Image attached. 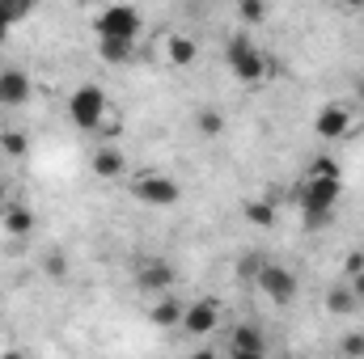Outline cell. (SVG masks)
Segmentation results:
<instances>
[{
    "label": "cell",
    "mask_w": 364,
    "mask_h": 359,
    "mask_svg": "<svg viewBox=\"0 0 364 359\" xmlns=\"http://www.w3.org/2000/svg\"><path fill=\"white\" fill-rule=\"evenodd\" d=\"M93 34H97V47H132L136 51V43L144 34V13L136 4H106L93 17Z\"/></svg>",
    "instance_id": "cell-1"
},
{
    "label": "cell",
    "mask_w": 364,
    "mask_h": 359,
    "mask_svg": "<svg viewBox=\"0 0 364 359\" xmlns=\"http://www.w3.org/2000/svg\"><path fill=\"white\" fill-rule=\"evenodd\" d=\"M339 199H343V182H331V178H305L301 182L296 207H301V216H305V228H322V224L335 216Z\"/></svg>",
    "instance_id": "cell-2"
},
{
    "label": "cell",
    "mask_w": 364,
    "mask_h": 359,
    "mask_svg": "<svg viewBox=\"0 0 364 359\" xmlns=\"http://www.w3.org/2000/svg\"><path fill=\"white\" fill-rule=\"evenodd\" d=\"M225 64H229L233 81H242V85L263 81V77H267V68H272V60L263 55V47H259L246 30L229 34V43H225Z\"/></svg>",
    "instance_id": "cell-3"
},
{
    "label": "cell",
    "mask_w": 364,
    "mask_h": 359,
    "mask_svg": "<svg viewBox=\"0 0 364 359\" xmlns=\"http://www.w3.org/2000/svg\"><path fill=\"white\" fill-rule=\"evenodd\" d=\"M132 194H136L144 207L170 211V207L182 203V182L170 178V174H161V170H149V174H140V178L132 182Z\"/></svg>",
    "instance_id": "cell-4"
},
{
    "label": "cell",
    "mask_w": 364,
    "mask_h": 359,
    "mask_svg": "<svg viewBox=\"0 0 364 359\" xmlns=\"http://www.w3.org/2000/svg\"><path fill=\"white\" fill-rule=\"evenodd\" d=\"M255 283H259V292L279 304V309H288V304H296V296H301V279H296V270L284 267V263H263L259 275H255Z\"/></svg>",
    "instance_id": "cell-5"
},
{
    "label": "cell",
    "mask_w": 364,
    "mask_h": 359,
    "mask_svg": "<svg viewBox=\"0 0 364 359\" xmlns=\"http://www.w3.org/2000/svg\"><path fill=\"white\" fill-rule=\"evenodd\" d=\"M68 118L81 131H97L106 123V89L102 85H77L68 93Z\"/></svg>",
    "instance_id": "cell-6"
},
{
    "label": "cell",
    "mask_w": 364,
    "mask_h": 359,
    "mask_svg": "<svg viewBox=\"0 0 364 359\" xmlns=\"http://www.w3.org/2000/svg\"><path fill=\"white\" fill-rule=\"evenodd\" d=\"M352 127H356V110L348 106V101H326L318 114H314V136L318 140H348L352 136Z\"/></svg>",
    "instance_id": "cell-7"
},
{
    "label": "cell",
    "mask_w": 364,
    "mask_h": 359,
    "mask_svg": "<svg viewBox=\"0 0 364 359\" xmlns=\"http://www.w3.org/2000/svg\"><path fill=\"white\" fill-rule=\"evenodd\" d=\"M216 326H220V304L212 300V296H195V300H186V309H182V334L186 338H208V334H216Z\"/></svg>",
    "instance_id": "cell-8"
},
{
    "label": "cell",
    "mask_w": 364,
    "mask_h": 359,
    "mask_svg": "<svg viewBox=\"0 0 364 359\" xmlns=\"http://www.w3.org/2000/svg\"><path fill=\"white\" fill-rule=\"evenodd\" d=\"M174 263L170 258H161V254H149V258H140L136 263V287L144 292V296H166L170 287H174Z\"/></svg>",
    "instance_id": "cell-9"
},
{
    "label": "cell",
    "mask_w": 364,
    "mask_h": 359,
    "mask_svg": "<svg viewBox=\"0 0 364 359\" xmlns=\"http://www.w3.org/2000/svg\"><path fill=\"white\" fill-rule=\"evenodd\" d=\"M34 97V81L26 68H0V106H26Z\"/></svg>",
    "instance_id": "cell-10"
},
{
    "label": "cell",
    "mask_w": 364,
    "mask_h": 359,
    "mask_svg": "<svg viewBox=\"0 0 364 359\" xmlns=\"http://www.w3.org/2000/svg\"><path fill=\"white\" fill-rule=\"evenodd\" d=\"M0 220H4V233H9V237H17V241L34 237V228H38V216H34L26 203H17V199L0 211Z\"/></svg>",
    "instance_id": "cell-11"
},
{
    "label": "cell",
    "mask_w": 364,
    "mask_h": 359,
    "mask_svg": "<svg viewBox=\"0 0 364 359\" xmlns=\"http://www.w3.org/2000/svg\"><path fill=\"white\" fill-rule=\"evenodd\" d=\"M93 174L102 182H114L127 174V153L119 148V144H102L97 153H93Z\"/></svg>",
    "instance_id": "cell-12"
},
{
    "label": "cell",
    "mask_w": 364,
    "mask_h": 359,
    "mask_svg": "<svg viewBox=\"0 0 364 359\" xmlns=\"http://www.w3.org/2000/svg\"><path fill=\"white\" fill-rule=\"evenodd\" d=\"M182 300H174V296H157L153 304H149V321L157 326V330H178L182 326Z\"/></svg>",
    "instance_id": "cell-13"
},
{
    "label": "cell",
    "mask_w": 364,
    "mask_h": 359,
    "mask_svg": "<svg viewBox=\"0 0 364 359\" xmlns=\"http://www.w3.org/2000/svg\"><path fill=\"white\" fill-rule=\"evenodd\" d=\"M166 60H170V68H195L199 43H195L191 34H170V38H166Z\"/></svg>",
    "instance_id": "cell-14"
},
{
    "label": "cell",
    "mask_w": 364,
    "mask_h": 359,
    "mask_svg": "<svg viewBox=\"0 0 364 359\" xmlns=\"http://www.w3.org/2000/svg\"><path fill=\"white\" fill-rule=\"evenodd\" d=\"M229 351H267V338L259 326H233L229 334Z\"/></svg>",
    "instance_id": "cell-15"
},
{
    "label": "cell",
    "mask_w": 364,
    "mask_h": 359,
    "mask_svg": "<svg viewBox=\"0 0 364 359\" xmlns=\"http://www.w3.org/2000/svg\"><path fill=\"white\" fill-rule=\"evenodd\" d=\"M326 309H331L335 317H352L360 304H356V296H352V287H348V283H335V287L326 292Z\"/></svg>",
    "instance_id": "cell-16"
},
{
    "label": "cell",
    "mask_w": 364,
    "mask_h": 359,
    "mask_svg": "<svg viewBox=\"0 0 364 359\" xmlns=\"http://www.w3.org/2000/svg\"><path fill=\"white\" fill-rule=\"evenodd\" d=\"M242 216H246V224H255V228H272L275 224V203L272 199H250V203L242 207Z\"/></svg>",
    "instance_id": "cell-17"
},
{
    "label": "cell",
    "mask_w": 364,
    "mask_h": 359,
    "mask_svg": "<svg viewBox=\"0 0 364 359\" xmlns=\"http://www.w3.org/2000/svg\"><path fill=\"white\" fill-rule=\"evenodd\" d=\"M195 127H199L203 140H216V136H225V114H220L216 106H203V110L195 114Z\"/></svg>",
    "instance_id": "cell-18"
},
{
    "label": "cell",
    "mask_w": 364,
    "mask_h": 359,
    "mask_svg": "<svg viewBox=\"0 0 364 359\" xmlns=\"http://www.w3.org/2000/svg\"><path fill=\"white\" fill-rule=\"evenodd\" d=\"M305 178H331V182H343V170H339V161H335V157H314V161L305 165Z\"/></svg>",
    "instance_id": "cell-19"
},
{
    "label": "cell",
    "mask_w": 364,
    "mask_h": 359,
    "mask_svg": "<svg viewBox=\"0 0 364 359\" xmlns=\"http://www.w3.org/2000/svg\"><path fill=\"white\" fill-rule=\"evenodd\" d=\"M26 17V4H13V0H0V47H4V38L13 34V26Z\"/></svg>",
    "instance_id": "cell-20"
},
{
    "label": "cell",
    "mask_w": 364,
    "mask_h": 359,
    "mask_svg": "<svg viewBox=\"0 0 364 359\" xmlns=\"http://www.w3.org/2000/svg\"><path fill=\"white\" fill-rule=\"evenodd\" d=\"M0 148H4V157L21 161V157L30 153V140H26V131H4V136H0Z\"/></svg>",
    "instance_id": "cell-21"
},
{
    "label": "cell",
    "mask_w": 364,
    "mask_h": 359,
    "mask_svg": "<svg viewBox=\"0 0 364 359\" xmlns=\"http://www.w3.org/2000/svg\"><path fill=\"white\" fill-rule=\"evenodd\" d=\"M339 355L343 359H364V330H348L339 338Z\"/></svg>",
    "instance_id": "cell-22"
},
{
    "label": "cell",
    "mask_w": 364,
    "mask_h": 359,
    "mask_svg": "<svg viewBox=\"0 0 364 359\" xmlns=\"http://www.w3.org/2000/svg\"><path fill=\"white\" fill-rule=\"evenodd\" d=\"M237 17H242L246 26H259V21H267V4H263V0H242V4H237Z\"/></svg>",
    "instance_id": "cell-23"
},
{
    "label": "cell",
    "mask_w": 364,
    "mask_h": 359,
    "mask_svg": "<svg viewBox=\"0 0 364 359\" xmlns=\"http://www.w3.org/2000/svg\"><path fill=\"white\" fill-rule=\"evenodd\" d=\"M97 55H102L106 64H114V68H123V64H127V60H132L136 51H132V47H97Z\"/></svg>",
    "instance_id": "cell-24"
},
{
    "label": "cell",
    "mask_w": 364,
    "mask_h": 359,
    "mask_svg": "<svg viewBox=\"0 0 364 359\" xmlns=\"http://www.w3.org/2000/svg\"><path fill=\"white\" fill-rule=\"evenodd\" d=\"M43 267H47L51 279H64V275H68V258H64V254H47V258H43Z\"/></svg>",
    "instance_id": "cell-25"
},
{
    "label": "cell",
    "mask_w": 364,
    "mask_h": 359,
    "mask_svg": "<svg viewBox=\"0 0 364 359\" xmlns=\"http://www.w3.org/2000/svg\"><path fill=\"white\" fill-rule=\"evenodd\" d=\"M119 136H123V123H119V118H114V123H110V118H106V123H102V127H97V140H102V144H114V140H119Z\"/></svg>",
    "instance_id": "cell-26"
},
{
    "label": "cell",
    "mask_w": 364,
    "mask_h": 359,
    "mask_svg": "<svg viewBox=\"0 0 364 359\" xmlns=\"http://www.w3.org/2000/svg\"><path fill=\"white\" fill-rule=\"evenodd\" d=\"M343 283L352 287V296H356V304L364 309V270H360V275H352V279H343Z\"/></svg>",
    "instance_id": "cell-27"
},
{
    "label": "cell",
    "mask_w": 364,
    "mask_h": 359,
    "mask_svg": "<svg viewBox=\"0 0 364 359\" xmlns=\"http://www.w3.org/2000/svg\"><path fill=\"white\" fill-rule=\"evenodd\" d=\"M343 270H348V279H352V275H360V270H364V254H348V258H343Z\"/></svg>",
    "instance_id": "cell-28"
},
{
    "label": "cell",
    "mask_w": 364,
    "mask_h": 359,
    "mask_svg": "<svg viewBox=\"0 0 364 359\" xmlns=\"http://www.w3.org/2000/svg\"><path fill=\"white\" fill-rule=\"evenodd\" d=\"M229 359H267V351H229Z\"/></svg>",
    "instance_id": "cell-29"
},
{
    "label": "cell",
    "mask_w": 364,
    "mask_h": 359,
    "mask_svg": "<svg viewBox=\"0 0 364 359\" xmlns=\"http://www.w3.org/2000/svg\"><path fill=\"white\" fill-rule=\"evenodd\" d=\"M186 359H216V351H212V347H199V351H191Z\"/></svg>",
    "instance_id": "cell-30"
},
{
    "label": "cell",
    "mask_w": 364,
    "mask_h": 359,
    "mask_svg": "<svg viewBox=\"0 0 364 359\" xmlns=\"http://www.w3.org/2000/svg\"><path fill=\"white\" fill-rule=\"evenodd\" d=\"M9 203H13V199H9V186H4V178H0V211H4Z\"/></svg>",
    "instance_id": "cell-31"
},
{
    "label": "cell",
    "mask_w": 364,
    "mask_h": 359,
    "mask_svg": "<svg viewBox=\"0 0 364 359\" xmlns=\"http://www.w3.org/2000/svg\"><path fill=\"white\" fill-rule=\"evenodd\" d=\"M0 359H30V355H26V351H4Z\"/></svg>",
    "instance_id": "cell-32"
},
{
    "label": "cell",
    "mask_w": 364,
    "mask_h": 359,
    "mask_svg": "<svg viewBox=\"0 0 364 359\" xmlns=\"http://www.w3.org/2000/svg\"><path fill=\"white\" fill-rule=\"evenodd\" d=\"M360 101H364V85H360Z\"/></svg>",
    "instance_id": "cell-33"
}]
</instances>
